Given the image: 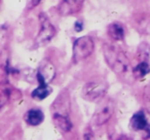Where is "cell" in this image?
Returning a JSON list of instances; mask_svg holds the SVG:
<instances>
[{
	"label": "cell",
	"instance_id": "obj_4",
	"mask_svg": "<svg viewBox=\"0 0 150 140\" xmlns=\"http://www.w3.org/2000/svg\"><path fill=\"white\" fill-rule=\"evenodd\" d=\"M107 85L104 80H92L82 88L81 96L88 101H97L106 94Z\"/></svg>",
	"mask_w": 150,
	"mask_h": 140
},
{
	"label": "cell",
	"instance_id": "obj_11",
	"mask_svg": "<svg viewBox=\"0 0 150 140\" xmlns=\"http://www.w3.org/2000/svg\"><path fill=\"white\" fill-rule=\"evenodd\" d=\"M26 122L31 126H38L43 122L44 114L40 109H30L26 113Z\"/></svg>",
	"mask_w": 150,
	"mask_h": 140
},
{
	"label": "cell",
	"instance_id": "obj_10",
	"mask_svg": "<svg viewBox=\"0 0 150 140\" xmlns=\"http://www.w3.org/2000/svg\"><path fill=\"white\" fill-rule=\"evenodd\" d=\"M136 27L139 32L144 34H150V15H139L135 19Z\"/></svg>",
	"mask_w": 150,
	"mask_h": 140
},
{
	"label": "cell",
	"instance_id": "obj_15",
	"mask_svg": "<svg viewBox=\"0 0 150 140\" xmlns=\"http://www.w3.org/2000/svg\"><path fill=\"white\" fill-rule=\"evenodd\" d=\"M143 101L147 111L150 113V82L145 87L143 93Z\"/></svg>",
	"mask_w": 150,
	"mask_h": 140
},
{
	"label": "cell",
	"instance_id": "obj_13",
	"mask_svg": "<svg viewBox=\"0 0 150 140\" xmlns=\"http://www.w3.org/2000/svg\"><path fill=\"white\" fill-rule=\"evenodd\" d=\"M52 90L50 87H48V85H39L38 88H36L35 90L32 92L31 96L32 98L36 99V100H43L50 94H52Z\"/></svg>",
	"mask_w": 150,
	"mask_h": 140
},
{
	"label": "cell",
	"instance_id": "obj_6",
	"mask_svg": "<svg viewBox=\"0 0 150 140\" xmlns=\"http://www.w3.org/2000/svg\"><path fill=\"white\" fill-rule=\"evenodd\" d=\"M39 21H40V30L36 37V44L38 46H42L46 44L48 41H50L52 37L56 34V29L48 20L47 16L45 14H40L39 15Z\"/></svg>",
	"mask_w": 150,
	"mask_h": 140
},
{
	"label": "cell",
	"instance_id": "obj_16",
	"mask_svg": "<svg viewBox=\"0 0 150 140\" xmlns=\"http://www.w3.org/2000/svg\"><path fill=\"white\" fill-rule=\"evenodd\" d=\"M74 29L76 32H80L82 29H83V24H82L80 21H76L74 24Z\"/></svg>",
	"mask_w": 150,
	"mask_h": 140
},
{
	"label": "cell",
	"instance_id": "obj_2",
	"mask_svg": "<svg viewBox=\"0 0 150 140\" xmlns=\"http://www.w3.org/2000/svg\"><path fill=\"white\" fill-rule=\"evenodd\" d=\"M104 55L106 62L108 63L110 68L119 76H127L133 73V70L131 69V63L125 53L112 45H105Z\"/></svg>",
	"mask_w": 150,
	"mask_h": 140
},
{
	"label": "cell",
	"instance_id": "obj_14",
	"mask_svg": "<svg viewBox=\"0 0 150 140\" xmlns=\"http://www.w3.org/2000/svg\"><path fill=\"white\" fill-rule=\"evenodd\" d=\"M150 72V66L147 62H141L133 69V75L136 78H142Z\"/></svg>",
	"mask_w": 150,
	"mask_h": 140
},
{
	"label": "cell",
	"instance_id": "obj_1",
	"mask_svg": "<svg viewBox=\"0 0 150 140\" xmlns=\"http://www.w3.org/2000/svg\"><path fill=\"white\" fill-rule=\"evenodd\" d=\"M52 117L56 125L62 131H70L72 128V123L69 119L70 112V98L67 91H63L59 97L54 100L52 106Z\"/></svg>",
	"mask_w": 150,
	"mask_h": 140
},
{
	"label": "cell",
	"instance_id": "obj_8",
	"mask_svg": "<svg viewBox=\"0 0 150 140\" xmlns=\"http://www.w3.org/2000/svg\"><path fill=\"white\" fill-rule=\"evenodd\" d=\"M84 0H61L58 11L62 16H71L79 13L83 6Z\"/></svg>",
	"mask_w": 150,
	"mask_h": 140
},
{
	"label": "cell",
	"instance_id": "obj_9",
	"mask_svg": "<svg viewBox=\"0 0 150 140\" xmlns=\"http://www.w3.org/2000/svg\"><path fill=\"white\" fill-rule=\"evenodd\" d=\"M131 126L135 131H142V130H146L149 127L143 111H138L132 117Z\"/></svg>",
	"mask_w": 150,
	"mask_h": 140
},
{
	"label": "cell",
	"instance_id": "obj_17",
	"mask_svg": "<svg viewBox=\"0 0 150 140\" xmlns=\"http://www.w3.org/2000/svg\"><path fill=\"white\" fill-rule=\"evenodd\" d=\"M41 0H31V6H36L40 3Z\"/></svg>",
	"mask_w": 150,
	"mask_h": 140
},
{
	"label": "cell",
	"instance_id": "obj_5",
	"mask_svg": "<svg viewBox=\"0 0 150 140\" xmlns=\"http://www.w3.org/2000/svg\"><path fill=\"white\" fill-rule=\"evenodd\" d=\"M115 105L111 99H103L98 105L95 114L93 117V123L97 126H101L109 121L114 113Z\"/></svg>",
	"mask_w": 150,
	"mask_h": 140
},
{
	"label": "cell",
	"instance_id": "obj_3",
	"mask_svg": "<svg viewBox=\"0 0 150 140\" xmlns=\"http://www.w3.org/2000/svg\"><path fill=\"white\" fill-rule=\"evenodd\" d=\"M95 44L90 36H82L75 40L73 43V61L78 63L84 60L94 52Z\"/></svg>",
	"mask_w": 150,
	"mask_h": 140
},
{
	"label": "cell",
	"instance_id": "obj_7",
	"mask_svg": "<svg viewBox=\"0 0 150 140\" xmlns=\"http://www.w3.org/2000/svg\"><path fill=\"white\" fill-rule=\"evenodd\" d=\"M54 75H56V69L52 62H50L48 60L42 61L39 65L37 75H36L39 85H48V82L54 80Z\"/></svg>",
	"mask_w": 150,
	"mask_h": 140
},
{
	"label": "cell",
	"instance_id": "obj_12",
	"mask_svg": "<svg viewBox=\"0 0 150 140\" xmlns=\"http://www.w3.org/2000/svg\"><path fill=\"white\" fill-rule=\"evenodd\" d=\"M108 35L113 40H122L125 38V29L118 22L110 24L108 26Z\"/></svg>",
	"mask_w": 150,
	"mask_h": 140
}]
</instances>
